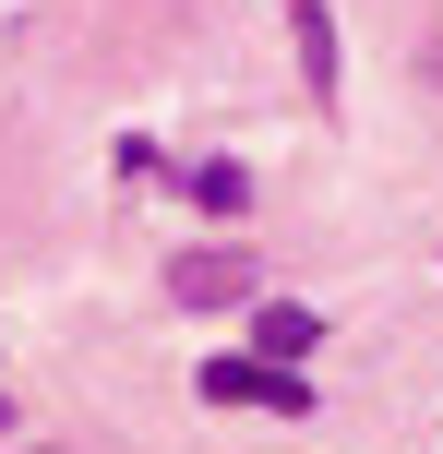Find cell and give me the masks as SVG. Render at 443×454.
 I'll return each mask as SVG.
<instances>
[{"label":"cell","mask_w":443,"mask_h":454,"mask_svg":"<svg viewBox=\"0 0 443 454\" xmlns=\"http://www.w3.org/2000/svg\"><path fill=\"white\" fill-rule=\"evenodd\" d=\"M192 395H204V407H276V419L312 407V383H300V371H276V359H204V383H192Z\"/></svg>","instance_id":"6da1fadb"},{"label":"cell","mask_w":443,"mask_h":454,"mask_svg":"<svg viewBox=\"0 0 443 454\" xmlns=\"http://www.w3.org/2000/svg\"><path fill=\"white\" fill-rule=\"evenodd\" d=\"M168 299H192V311L252 299V263H240V251H180V263H168Z\"/></svg>","instance_id":"7a4b0ae2"},{"label":"cell","mask_w":443,"mask_h":454,"mask_svg":"<svg viewBox=\"0 0 443 454\" xmlns=\"http://www.w3.org/2000/svg\"><path fill=\"white\" fill-rule=\"evenodd\" d=\"M288 36H300V84L336 96V12H324V0H288Z\"/></svg>","instance_id":"3957f363"},{"label":"cell","mask_w":443,"mask_h":454,"mask_svg":"<svg viewBox=\"0 0 443 454\" xmlns=\"http://www.w3.org/2000/svg\"><path fill=\"white\" fill-rule=\"evenodd\" d=\"M312 335H324V323H312V311H288V299H264V323H252V359L300 371V359H312Z\"/></svg>","instance_id":"277c9868"},{"label":"cell","mask_w":443,"mask_h":454,"mask_svg":"<svg viewBox=\"0 0 443 454\" xmlns=\"http://www.w3.org/2000/svg\"><path fill=\"white\" fill-rule=\"evenodd\" d=\"M192 204H204V215H240V204H252V168H240V156H204V168H192Z\"/></svg>","instance_id":"5b68a950"},{"label":"cell","mask_w":443,"mask_h":454,"mask_svg":"<svg viewBox=\"0 0 443 454\" xmlns=\"http://www.w3.org/2000/svg\"><path fill=\"white\" fill-rule=\"evenodd\" d=\"M0 419H12V395H0Z\"/></svg>","instance_id":"8992f818"}]
</instances>
